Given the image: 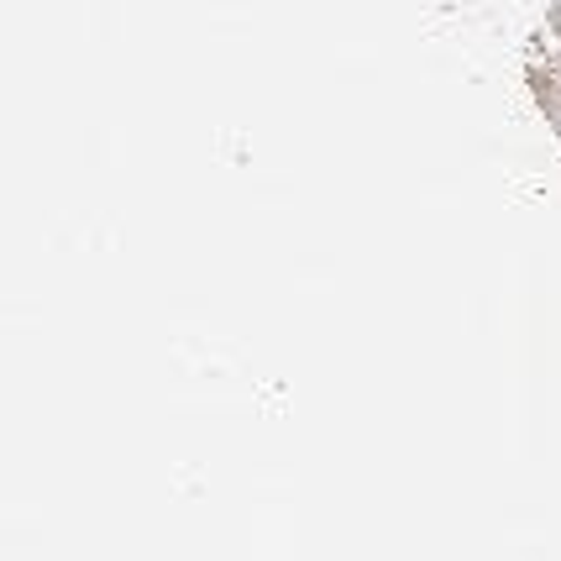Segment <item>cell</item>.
Masks as SVG:
<instances>
[{"instance_id": "obj_1", "label": "cell", "mask_w": 561, "mask_h": 561, "mask_svg": "<svg viewBox=\"0 0 561 561\" xmlns=\"http://www.w3.org/2000/svg\"><path fill=\"white\" fill-rule=\"evenodd\" d=\"M525 84H530V95H536L540 116H546L551 131L561 137V53L557 58H536V64L525 69Z\"/></svg>"}, {"instance_id": "obj_2", "label": "cell", "mask_w": 561, "mask_h": 561, "mask_svg": "<svg viewBox=\"0 0 561 561\" xmlns=\"http://www.w3.org/2000/svg\"><path fill=\"white\" fill-rule=\"evenodd\" d=\"M546 26H551V37L561 43V0H551V11H546Z\"/></svg>"}]
</instances>
